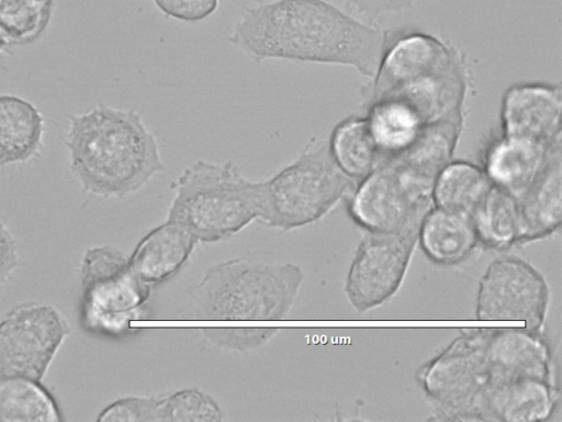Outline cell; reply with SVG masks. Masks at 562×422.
<instances>
[{
  "instance_id": "4fadbf2b",
  "label": "cell",
  "mask_w": 562,
  "mask_h": 422,
  "mask_svg": "<svg viewBox=\"0 0 562 422\" xmlns=\"http://www.w3.org/2000/svg\"><path fill=\"white\" fill-rule=\"evenodd\" d=\"M561 85L525 82L509 87L501 104V134L552 144L561 140Z\"/></svg>"
},
{
  "instance_id": "f546056e",
  "label": "cell",
  "mask_w": 562,
  "mask_h": 422,
  "mask_svg": "<svg viewBox=\"0 0 562 422\" xmlns=\"http://www.w3.org/2000/svg\"><path fill=\"white\" fill-rule=\"evenodd\" d=\"M165 15L187 22L202 21L218 8L220 0H153Z\"/></svg>"
},
{
  "instance_id": "e0dca14e",
  "label": "cell",
  "mask_w": 562,
  "mask_h": 422,
  "mask_svg": "<svg viewBox=\"0 0 562 422\" xmlns=\"http://www.w3.org/2000/svg\"><path fill=\"white\" fill-rule=\"evenodd\" d=\"M417 242L431 262L456 265L470 256L479 240L471 215L432 206L419 224Z\"/></svg>"
},
{
  "instance_id": "4dcf8cb0",
  "label": "cell",
  "mask_w": 562,
  "mask_h": 422,
  "mask_svg": "<svg viewBox=\"0 0 562 422\" xmlns=\"http://www.w3.org/2000/svg\"><path fill=\"white\" fill-rule=\"evenodd\" d=\"M19 265L18 246L13 234L0 219V290Z\"/></svg>"
},
{
  "instance_id": "5b68a950",
  "label": "cell",
  "mask_w": 562,
  "mask_h": 422,
  "mask_svg": "<svg viewBox=\"0 0 562 422\" xmlns=\"http://www.w3.org/2000/svg\"><path fill=\"white\" fill-rule=\"evenodd\" d=\"M335 163L327 142L311 141L284 168L266 180L265 224L283 231L311 224L356 188Z\"/></svg>"
},
{
  "instance_id": "ba28073f",
  "label": "cell",
  "mask_w": 562,
  "mask_h": 422,
  "mask_svg": "<svg viewBox=\"0 0 562 422\" xmlns=\"http://www.w3.org/2000/svg\"><path fill=\"white\" fill-rule=\"evenodd\" d=\"M435 180L392 158L360 180L348 198V212L368 232H397L419 225L432 207Z\"/></svg>"
},
{
  "instance_id": "83f0119b",
  "label": "cell",
  "mask_w": 562,
  "mask_h": 422,
  "mask_svg": "<svg viewBox=\"0 0 562 422\" xmlns=\"http://www.w3.org/2000/svg\"><path fill=\"white\" fill-rule=\"evenodd\" d=\"M161 400L156 397H124L105 407L100 422H161Z\"/></svg>"
},
{
  "instance_id": "603a6c76",
  "label": "cell",
  "mask_w": 562,
  "mask_h": 422,
  "mask_svg": "<svg viewBox=\"0 0 562 422\" xmlns=\"http://www.w3.org/2000/svg\"><path fill=\"white\" fill-rule=\"evenodd\" d=\"M479 243L494 251L518 244L520 220L518 201L492 185L472 215Z\"/></svg>"
},
{
  "instance_id": "3957f363",
  "label": "cell",
  "mask_w": 562,
  "mask_h": 422,
  "mask_svg": "<svg viewBox=\"0 0 562 422\" xmlns=\"http://www.w3.org/2000/svg\"><path fill=\"white\" fill-rule=\"evenodd\" d=\"M175 196L167 220L183 225L199 242H216L254 221L265 222L268 196L265 181L245 177L227 160H194L171 186Z\"/></svg>"
},
{
  "instance_id": "8fae6325",
  "label": "cell",
  "mask_w": 562,
  "mask_h": 422,
  "mask_svg": "<svg viewBox=\"0 0 562 422\" xmlns=\"http://www.w3.org/2000/svg\"><path fill=\"white\" fill-rule=\"evenodd\" d=\"M419 225L397 232H368L351 260L345 293L358 312L376 308L400 289L418 240Z\"/></svg>"
},
{
  "instance_id": "d6986e66",
  "label": "cell",
  "mask_w": 562,
  "mask_h": 422,
  "mask_svg": "<svg viewBox=\"0 0 562 422\" xmlns=\"http://www.w3.org/2000/svg\"><path fill=\"white\" fill-rule=\"evenodd\" d=\"M558 400V384L536 378L519 379L495 389L488 396L486 421H543L552 415Z\"/></svg>"
},
{
  "instance_id": "484cf974",
  "label": "cell",
  "mask_w": 562,
  "mask_h": 422,
  "mask_svg": "<svg viewBox=\"0 0 562 422\" xmlns=\"http://www.w3.org/2000/svg\"><path fill=\"white\" fill-rule=\"evenodd\" d=\"M161 422L221 421L223 411L207 393L196 388L182 389L161 400Z\"/></svg>"
},
{
  "instance_id": "9c48e42d",
  "label": "cell",
  "mask_w": 562,
  "mask_h": 422,
  "mask_svg": "<svg viewBox=\"0 0 562 422\" xmlns=\"http://www.w3.org/2000/svg\"><path fill=\"white\" fill-rule=\"evenodd\" d=\"M70 329L53 306H16L0 322V379L40 382Z\"/></svg>"
},
{
  "instance_id": "8992f818",
  "label": "cell",
  "mask_w": 562,
  "mask_h": 422,
  "mask_svg": "<svg viewBox=\"0 0 562 422\" xmlns=\"http://www.w3.org/2000/svg\"><path fill=\"white\" fill-rule=\"evenodd\" d=\"M485 335L486 327L462 329L418 369L416 380L437 420L485 421L483 402L490 377Z\"/></svg>"
},
{
  "instance_id": "9a60e30c",
  "label": "cell",
  "mask_w": 562,
  "mask_h": 422,
  "mask_svg": "<svg viewBox=\"0 0 562 422\" xmlns=\"http://www.w3.org/2000/svg\"><path fill=\"white\" fill-rule=\"evenodd\" d=\"M196 242L183 225L166 220L135 246L128 257L131 269L146 285L164 282L188 262Z\"/></svg>"
},
{
  "instance_id": "44dd1931",
  "label": "cell",
  "mask_w": 562,
  "mask_h": 422,
  "mask_svg": "<svg viewBox=\"0 0 562 422\" xmlns=\"http://www.w3.org/2000/svg\"><path fill=\"white\" fill-rule=\"evenodd\" d=\"M327 145L337 166L356 182L384 163L367 116L351 115L340 121L333 129Z\"/></svg>"
},
{
  "instance_id": "ac0fdd59",
  "label": "cell",
  "mask_w": 562,
  "mask_h": 422,
  "mask_svg": "<svg viewBox=\"0 0 562 422\" xmlns=\"http://www.w3.org/2000/svg\"><path fill=\"white\" fill-rule=\"evenodd\" d=\"M45 122L29 100L0 95V167L29 162L41 148Z\"/></svg>"
},
{
  "instance_id": "5bb4252c",
  "label": "cell",
  "mask_w": 562,
  "mask_h": 422,
  "mask_svg": "<svg viewBox=\"0 0 562 422\" xmlns=\"http://www.w3.org/2000/svg\"><path fill=\"white\" fill-rule=\"evenodd\" d=\"M561 140L552 144L499 134L484 149L483 169L492 185L519 200L543 170Z\"/></svg>"
},
{
  "instance_id": "cb8c5ba5",
  "label": "cell",
  "mask_w": 562,
  "mask_h": 422,
  "mask_svg": "<svg viewBox=\"0 0 562 422\" xmlns=\"http://www.w3.org/2000/svg\"><path fill=\"white\" fill-rule=\"evenodd\" d=\"M60 420L61 415L54 398L40 382L19 378L0 379V421Z\"/></svg>"
},
{
  "instance_id": "4316f807",
  "label": "cell",
  "mask_w": 562,
  "mask_h": 422,
  "mask_svg": "<svg viewBox=\"0 0 562 422\" xmlns=\"http://www.w3.org/2000/svg\"><path fill=\"white\" fill-rule=\"evenodd\" d=\"M277 333L274 327H218L203 329V336L214 346L239 353L258 349Z\"/></svg>"
},
{
  "instance_id": "2e32d148",
  "label": "cell",
  "mask_w": 562,
  "mask_h": 422,
  "mask_svg": "<svg viewBox=\"0 0 562 422\" xmlns=\"http://www.w3.org/2000/svg\"><path fill=\"white\" fill-rule=\"evenodd\" d=\"M518 201V244L540 240L555 232L562 222V154L558 146L543 170Z\"/></svg>"
},
{
  "instance_id": "6da1fadb",
  "label": "cell",
  "mask_w": 562,
  "mask_h": 422,
  "mask_svg": "<svg viewBox=\"0 0 562 422\" xmlns=\"http://www.w3.org/2000/svg\"><path fill=\"white\" fill-rule=\"evenodd\" d=\"M387 37L326 0H259L243 8L228 42L256 62L344 65L373 79Z\"/></svg>"
},
{
  "instance_id": "7402d4cb",
  "label": "cell",
  "mask_w": 562,
  "mask_h": 422,
  "mask_svg": "<svg viewBox=\"0 0 562 422\" xmlns=\"http://www.w3.org/2000/svg\"><path fill=\"white\" fill-rule=\"evenodd\" d=\"M491 187L492 182L482 166L465 160H450L435 179L432 206L472 216Z\"/></svg>"
},
{
  "instance_id": "f1b7e54d",
  "label": "cell",
  "mask_w": 562,
  "mask_h": 422,
  "mask_svg": "<svg viewBox=\"0 0 562 422\" xmlns=\"http://www.w3.org/2000/svg\"><path fill=\"white\" fill-rule=\"evenodd\" d=\"M418 0H344L351 15L375 27L411 11ZM381 29V27H380Z\"/></svg>"
},
{
  "instance_id": "ffe728a7",
  "label": "cell",
  "mask_w": 562,
  "mask_h": 422,
  "mask_svg": "<svg viewBox=\"0 0 562 422\" xmlns=\"http://www.w3.org/2000/svg\"><path fill=\"white\" fill-rule=\"evenodd\" d=\"M366 116L384 163L408 149L428 126L413 106L397 97L370 102Z\"/></svg>"
},
{
  "instance_id": "d4e9b609",
  "label": "cell",
  "mask_w": 562,
  "mask_h": 422,
  "mask_svg": "<svg viewBox=\"0 0 562 422\" xmlns=\"http://www.w3.org/2000/svg\"><path fill=\"white\" fill-rule=\"evenodd\" d=\"M54 0H0V32L9 44L38 40L50 20Z\"/></svg>"
},
{
  "instance_id": "52a82bcc",
  "label": "cell",
  "mask_w": 562,
  "mask_h": 422,
  "mask_svg": "<svg viewBox=\"0 0 562 422\" xmlns=\"http://www.w3.org/2000/svg\"><path fill=\"white\" fill-rule=\"evenodd\" d=\"M81 322L95 333L117 335L140 316L150 286L131 269L128 257L113 246L88 248L81 269Z\"/></svg>"
},
{
  "instance_id": "7c38bea8",
  "label": "cell",
  "mask_w": 562,
  "mask_h": 422,
  "mask_svg": "<svg viewBox=\"0 0 562 422\" xmlns=\"http://www.w3.org/2000/svg\"><path fill=\"white\" fill-rule=\"evenodd\" d=\"M485 354L490 377L483 411L488 396L506 384L525 378L558 384L553 353L542 332L524 326L486 327Z\"/></svg>"
},
{
  "instance_id": "7a4b0ae2",
  "label": "cell",
  "mask_w": 562,
  "mask_h": 422,
  "mask_svg": "<svg viewBox=\"0 0 562 422\" xmlns=\"http://www.w3.org/2000/svg\"><path fill=\"white\" fill-rule=\"evenodd\" d=\"M65 141L71 174L94 197L128 196L166 170L158 141L135 109L99 103L70 115Z\"/></svg>"
},
{
  "instance_id": "277c9868",
  "label": "cell",
  "mask_w": 562,
  "mask_h": 422,
  "mask_svg": "<svg viewBox=\"0 0 562 422\" xmlns=\"http://www.w3.org/2000/svg\"><path fill=\"white\" fill-rule=\"evenodd\" d=\"M303 278L292 263L249 257L217 263L191 288L192 313L203 320H280L290 312Z\"/></svg>"
},
{
  "instance_id": "1f68e13d",
  "label": "cell",
  "mask_w": 562,
  "mask_h": 422,
  "mask_svg": "<svg viewBox=\"0 0 562 422\" xmlns=\"http://www.w3.org/2000/svg\"><path fill=\"white\" fill-rule=\"evenodd\" d=\"M9 42L4 38V36L0 32V57L7 51Z\"/></svg>"
},
{
  "instance_id": "30bf717a",
  "label": "cell",
  "mask_w": 562,
  "mask_h": 422,
  "mask_svg": "<svg viewBox=\"0 0 562 422\" xmlns=\"http://www.w3.org/2000/svg\"><path fill=\"white\" fill-rule=\"evenodd\" d=\"M549 287L544 276L527 260L503 256L487 266L479 282L475 316L483 321H521L542 332Z\"/></svg>"
}]
</instances>
